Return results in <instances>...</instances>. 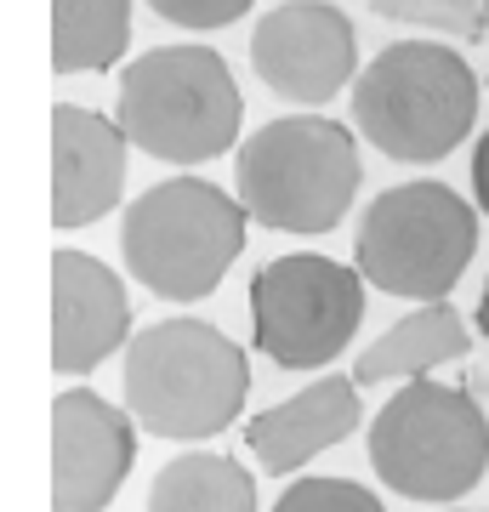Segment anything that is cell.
<instances>
[{
	"instance_id": "obj_15",
	"label": "cell",
	"mask_w": 489,
	"mask_h": 512,
	"mask_svg": "<svg viewBox=\"0 0 489 512\" xmlns=\"http://www.w3.org/2000/svg\"><path fill=\"white\" fill-rule=\"evenodd\" d=\"M148 512H256V484L222 450H182L154 473Z\"/></svg>"
},
{
	"instance_id": "obj_23",
	"label": "cell",
	"mask_w": 489,
	"mask_h": 512,
	"mask_svg": "<svg viewBox=\"0 0 489 512\" xmlns=\"http://www.w3.org/2000/svg\"><path fill=\"white\" fill-rule=\"evenodd\" d=\"M484 23H489V0H484Z\"/></svg>"
},
{
	"instance_id": "obj_17",
	"label": "cell",
	"mask_w": 489,
	"mask_h": 512,
	"mask_svg": "<svg viewBox=\"0 0 489 512\" xmlns=\"http://www.w3.org/2000/svg\"><path fill=\"white\" fill-rule=\"evenodd\" d=\"M370 12L387 23H410V29H433V35L455 40H489L484 0H370Z\"/></svg>"
},
{
	"instance_id": "obj_3",
	"label": "cell",
	"mask_w": 489,
	"mask_h": 512,
	"mask_svg": "<svg viewBox=\"0 0 489 512\" xmlns=\"http://www.w3.org/2000/svg\"><path fill=\"white\" fill-rule=\"evenodd\" d=\"M478 74L444 40H393L353 80V126L376 154L433 165L472 137Z\"/></svg>"
},
{
	"instance_id": "obj_9",
	"label": "cell",
	"mask_w": 489,
	"mask_h": 512,
	"mask_svg": "<svg viewBox=\"0 0 489 512\" xmlns=\"http://www.w3.org/2000/svg\"><path fill=\"white\" fill-rule=\"evenodd\" d=\"M251 69L273 97L319 109L359 80L353 18L330 0H285L251 29Z\"/></svg>"
},
{
	"instance_id": "obj_12",
	"label": "cell",
	"mask_w": 489,
	"mask_h": 512,
	"mask_svg": "<svg viewBox=\"0 0 489 512\" xmlns=\"http://www.w3.org/2000/svg\"><path fill=\"white\" fill-rule=\"evenodd\" d=\"M126 154L131 137L120 120L86 109V103H57L52 109V228L74 234L103 222L126 194Z\"/></svg>"
},
{
	"instance_id": "obj_6",
	"label": "cell",
	"mask_w": 489,
	"mask_h": 512,
	"mask_svg": "<svg viewBox=\"0 0 489 512\" xmlns=\"http://www.w3.org/2000/svg\"><path fill=\"white\" fill-rule=\"evenodd\" d=\"M478 256V205L450 183H399L381 188L353 234V268L364 285L399 302H444Z\"/></svg>"
},
{
	"instance_id": "obj_1",
	"label": "cell",
	"mask_w": 489,
	"mask_h": 512,
	"mask_svg": "<svg viewBox=\"0 0 489 512\" xmlns=\"http://www.w3.org/2000/svg\"><path fill=\"white\" fill-rule=\"evenodd\" d=\"M126 410L143 433L177 444L217 439L251 399V359L211 319H154L126 342Z\"/></svg>"
},
{
	"instance_id": "obj_11",
	"label": "cell",
	"mask_w": 489,
	"mask_h": 512,
	"mask_svg": "<svg viewBox=\"0 0 489 512\" xmlns=\"http://www.w3.org/2000/svg\"><path fill=\"white\" fill-rule=\"evenodd\" d=\"M131 342V296L126 279L103 256L63 251L52 256V370L91 376L114 348Z\"/></svg>"
},
{
	"instance_id": "obj_5",
	"label": "cell",
	"mask_w": 489,
	"mask_h": 512,
	"mask_svg": "<svg viewBox=\"0 0 489 512\" xmlns=\"http://www.w3.org/2000/svg\"><path fill=\"white\" fill-rule=\"evenodd\" d=\"M251 211L205 177H165L120 217L126 274L160 302H205L245 251Z\"/></svg>"
},
{
	"instance_id": "obj_10",
	"label": "cell",
	"mask_w": 489,
	"mask_h": 512,
	"mask_svg": "<svg viewBox=\"0 0 489 512\" xmlns=\"http://www.w3.org/2000/svg\"><path fill=\"white\" fill-rule=\"evenodd\" d=\"M137 461V416L91 387L52 404V512H103Z\"/></svg>"
},
{
	"instance_id": "obj_4",
	"label": "cell",
	"mask_w": 489,
	"mask_h": 512,
	"mask_svg": "<svg viewBox=\"0 0 489 512\" xmlns=\"http://www.w3.org/2000/svg\"><path fill=\"white\" fill-rule=\"evenodd\" d=\"M114 120L148 160L205 165L239 143L245 97L217 46L182 40V46H154V52L131 57L120 74Z\"/></svg>"
},
{
	"instance_id": "obj_13",
	"label": "cell",
	"mask_w": 489,
	"mask_h": 512,
	"mask_svg": "<svg viewBox=\"0 0 489 512\" xmlns=\"http://www.w3.org/2000/svg\"><path fill=\"white\" fill-rule=\"evenodd\" d=\"M359 421H364L359 382L353 376H319L296 399H279L273 410H256L245 421V444H251L256 467L268 478H290V473H302L308 461H319L325 450H336L342 439H353Z\"/></svg>"
},
{
	"instance_id": "obj_8",
	"label": "cell",
	"mask_w": 489,
	"mask_h": 512,
	"mask_svg": "<svg viewBox=\"0 0 489 512\" xmlns=\"http://www.w3.org/2000/svg\"><path fill=\"white\" fill-rule=\"evenodd\" d=\"M364 274L336 256L290 251L268 256L251 274L256 348L279 370H319L359 336Z\"/></svg>"
},
{
	"instance_id": "obj_14",
	"label": "cell",
	"mask_w": 489,
	"mask_h": 512,
	"mask_svg": "<svg viewBox=\"0 0 489 512\" xmlns=\"http://www.w3.org/2000/svg\"><path fill=\"white\" fill-rule=\"evenodd\" d=\"M472 330L450 302H421L416 313H404L399 325H387L370 348L353 359V382L381 387V382H421L438 365L467 359Z\"/></svg>"
},
{
	"instance_id": "obj_7",
	"label": "cell",
	"mask_w": 489,
	"mask_h": 512,
	"mask_svg": "<svg viewBox=\"0 0 489 512\" xmlns=\"http://www.w3.org/2000/svg\"><path fill=\"white\" fill-rule=\"evenodd\" d=\"M370 467L404 501H461L489 467V416L472 387L404 382L370 421Z\"/></svg>"
},
{
	"instance_id": "obj_19",
	"label": "cell",
	"mask_w": 489,
	"mask_h": 512,
	"mask_svg": "<svg viewBox=\"0 0 489 512\" xmlns=\"http://www.w3.org/2000/svg\"><path fill=\"white\" fill-rule=\"evenodd\" d=\"M154 18H165L171 29H194V35H211V29H228L251 12L256 0H148Z\"/></svg>"
},
{
	"instance_id": "obj_22",
	"label": "cell",
	"mask_w": 489,
	"mask_h": 512,
	"mask_svg": "<svg viewBox=\"0 0 489 512\" xmlns=\"http://www.w3.org/2000/svg\"><path fill=\"white\" fill-rule=\"evenodd\" d=\"M478 393H484V399H489V376H484V382H478Z\"/></svg>"
},
{
	"instance_id": "obj_20",
	"label": "cell",
	"mask_w": 489,
	"mask_h": 512,
	"mask_svg": "<svg viewBox=\"0 0 489 512\" xmlns=\"http://www.w3.org/2000/svg\"><path fill=\"white\" fill-rule=\"evenodd\" d=\"M472 205L489 217V131L478 137V148H472Z\"/></svg>"
},
{
	"instance_id": "obj_16",
	"label": "cell",
	"mask_w": 489,
	"mask_h": 512,
	"mask_svg": "<svg viewBox=\"0 0 489 512\" xmlns=\"http://www.w3.org/2000/svg\"><path fill=\"white\" fill-rule=\"evenodd\" d=\"M131 46V0H52V69L103 74Z\"/></svg>"
},
{
	"instance_id": "obj_24",
	"label": "cell",
	"mask_w": 489,
	"mask_h": 512,
	"mask_svg": "<svg viewBox=\"0 0 489 512\" xmlns=\"http://www.w3.org/2000/svg\"><path fill=\"white\" fill-rule=\"evenodd\" d=\"M484 86H489V80H484Z\"/></svg>"
},
{
	"instance_id": "obj_25",
	"label": "cell",
	"mask_w": 489,
	"mask_h": 512,
	"mask_svg": "<svg viewBox=\"0 0 489 512\" xmlns=\"http://www.w3.org/2000/svg\"><path fill=\"white\" fill-rule=\"evenodd\" d=\"M455 512H461V507H455Z\"/></svg>"
},
{
	"instance_id": "obj_21",
	"label": "cell",
	"mask_w": 489,
	"mask_h": 512,
	"mask_svg": "<svg viewBox=\"0 0 489 512\" xmlns=\"http://www.w3.org/2000/svg\"><path fill=\"white\" fill-rule=\"evenodd\" d=\"M478 336L489 342V279H484V296H478Z\"/></svg>"
},
{
	"instance_id": "obj_2",
	"label": "cell",
	"mask_w": 489,
	"mask_h": 512,
	"mask_svg": "<svg viewBox=\"0 0 489 512\" xmlns=\"http://www.w3.org/2000/svg\"><path fill=\"white\" fill-rule=\"evenodd\" d=\"M364 183L359 137L325 114H285L234 148V194L256 228L330 234L342 228Z\"/></svg>"
},
{
	"instance_id": "obj_18",
	"label": "cell",
	"mask_w": 489,
	"mask_h": 512,
	"mask_svg": "<svg viewBox=\"0 0 489 512\" xmlns=\"http://www.w3.org/2000/svg\"><path fill=\"white\" fill-rule=\"evenodd\" d=\"M273 512H387L381 495L370 484H353V478H296Z\"/></svg>"
}]
</instances>
